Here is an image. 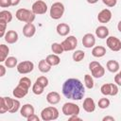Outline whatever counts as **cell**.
Wrapping results in <instances>:
<instances>
[{"mask_svg": "<svg viewBox=\"0 0 121 121\" xmlns=\"http://www.w3.org/2000/svg\"><path fill=\"white\" fill-rule=\"evenodd\" d=\"M63 95L72 100H80L85 95V88L82 82L78 78H68L66 79L61 88Z\"/></svg>", "mask_w": 121, "mask_h": 121, "instance_id": "cell-1", "label": "cell"}, {"mask_svg": "<svg viewBox=\"0 0 121 121\" xmlns=\"http://www.w3.org/2000/svg\"><path fill=\"white\" fill-rule=\"evenodd\" d=\"M30 86H31V80L26 77H23L20 78L18 85L13 89L12 94L16 98H23L27 95Z\"/></svg>", "mask_w": 121, "mask_h": 121, "instance_id": "cell-2", "label": "cell"}, {"mask_svg": "<svg viewBox=\"0 0 121 121\" xmlns=\"http://www.w3.org/2000/svg\"><path fill=\"white\" fill-rule=\"evenodd\" d=\"M35 15L36 14L32 10H29L26 9H19L15 13V17L19 21L24 22L26 24L33 23V21L35 20Z\"/></svg>", "mask_w": 121, "mask_h": 121, "instance_id": "cell-3", "label": "cell"}, {"mask_svg": "<svg viewBox=\"0 0 121 121\" xmlns=\"http://www.w3.org/2000/svg\"><path fill=\"white\" fill-rule=\"evenodd\" d=\"M58 117H59V111L56 107L49 106L43 109L41 112V118L43 121L56 120Z\"/></svg>", "mask_w": 121, "mask_h": 121, "instance_id": "cell-4", "label": "cell"}, {"mask_svg": "<svg viewBox=\"0 0 121 121\" xmlns=\"http://www.w3.org/2000/svg\"><path fill=\"white\" fill-rule=\"evenodd\" d=\"M64 5L60 2H55L52 4L50 10H49V14L50 17L54 20H58L60 19L64 13Z\"/></svg>", "mask_w": 121, "mask_h": 121, "instance_id": "cell-5", "label": "cell"}, {"mask_svg": "<svg viewBox=\"0 0 121 121\" xmlns=\"http://www.w3.org/2000/svg\"><path fill=\"white\" fill-rule=\"evenodd\" d=\"M89 69L92 73V76L95 78H100L104 76L105 74V69L104 67L98 62V61H91L89 63Z\"/></svg>", "mask_w": 121, "mask_h": 121, "instance_id": "cell-6", "label": "cell"}, {"mask_svg": "<svg viewBox=\"0 0 121 121\" xmlns=\"http://www.w3.org/2000/svg\"><path fill=\"white\" fill-rule=\"evenodd\" d=\"M62 113L66 116H71V115H78L79 113V107L73 102H66L62 106Z\"/></svg>", "mask_w": 121, "mask_h": 121, "instance_id": "cell-7", "label": "cell"}, {"mask_svg": "<svg viewBox=\"0 0 121 121\" xmlns=\"http://www.w3.org/2000/svg\"><path fill=\"white\" fill-rule=\"evenodd\" d=\"M60 43L64 51H73L78 46V39L75 36H68Z\"/></svg>", "mask_w": 121, "mask_h": 121, "instance_id": "cell-8", "label": "cell"}, {"mask_svg": "<svg viewBox=\"0 0 121 121\" xmlns=\"http://www.w3.org/2000/svg\"><path fill=\"white\" fill-rule=\"evenodd\" d=\"M100 91H101L102 95H104L113 96L118 94V87L114 83H106L101 86Z\"/></svg>", "mask_w": 121, "mask_h": 121, "instance_id": "cell-9", "label": "cell"}, {"mask_svg": "<svg viewBox=\"0 0 121 121\" xmlns=\"http://www.w3.org/2000/svg\"><path fill=\"white\" fill-rule=\"evenodd\" d=\"M16 67H17L18 73H20L22 75H25V74H28V73L33 71L34 63L30 60H24V61L18 63Z\"/></svg>", "mask_w": 121, "mask_h": 121, "instance_id": "cell-10", "label": "cell"}, {"mask_svg": "<svg viewBox=\"0 0 121 121\" xmlns=\"http://www.w3.org/2000/svg\"><path fill=\"white\" fill-rule=\"evenodd\" d=\"M13 99L9 96H2L0 98V113L9 112L13 106Z\"/></svg>", "mask_w": 121, "mask_h": 121, "instance_id": "cell-11", "label": "cell"}, {"mask_svg": "<svg viewBox=\"0 0 121 121\" xmlns=\"http://www.w3.org/2000/svg\"><path fill=\"white\" fill-rule=\"evenodd\" d=\"M106 44L112 51L117 52V51L121 50V41L114 36L108 37L106 40Z\"/></svg>", "mask_w": 121, "mask_h": 121, "instance_id": "cell-12", "label": "cell"}, {"mask_svg": "<svg viewBox=\"0 0 121 121\" xmlns=\"http://www.w3.org/2000/svg\"><path fill=\"white\" fill-rule=\"evenodd\" d=\"M31 10L35 14H44L47 11V5L42 0H38L32 4Z\"/></svg>", "mask_w": 121, "mask_h": 121, "instance_id": "cell-13", "label": "cell"}, {"mask_svg": "<svg viewBox=\"0 0 121 121\" xmlns=\"http://www.w3.org/2000/svg\"><path fill=\"white\" fill-rule=\"evenodd\" d=\"M112 19V11L109 9H102L98 15H97V20L99 23H102V24H106V23H109Z\"/></svg>", "mask_w": 121, "mask_h": 121, "instance_id": "cell-14", "label": "cell"}, {"mask_svg": "<svg viewBox=\"0 0 121 121\" xmlns=\"http://www.w3.org/2000/svg\"><path fill=\"white\" fill-rule=\"evenodd\" d=\"M95 44V38L92 33H86L82 38V45L86 48H91Z\"/></svg>", "mask_w": 121, "mask_h": 121, "instance_id": "cell-15", "label": "cell"}, {"mask_svg": "<svg viewBox=\"0 0 121 121\" xmlns=\"http://www.w3.org/2000/svg\"><path fill=\"white\" fill-rule=\"evenodd\" d=\"M36 33V26L32 23H27L23 27V34L26 38H31Z\"/></svg>", "mask_w": 121, "mask_h": 121, "instance_id": "cell-16", "label": "cell"}, {"mask_svg": "<svg viewBox=\"0 0 121 121\" xmlns=\"http://www.w3.org/2000/svg\"><path fill=\"white\" fill-rule=\"evenodd\" d=\"M83 110L87 112H93L95 110V102L91 97H86L83 100Z\"/></svg>", "mask_w": 121, "mask_h": 121, "instance_id": "cell-17", "label": "cell"}, {"mask_svg": "<svg viewBox=\"0 0 121 121\" xmlns=\"http://www.w3.org/2000/svg\"><path fill=\"white\" fill-rule=\"evenodd\" d=\"M4 38H5V41H6L8 43L12 44V43H15L18 41L19 36H18V33H17L15 30H8V31L6 32Z\"/></svg>", "mask_w": 121, "mask_h": 121, "instance_id": "cell-18", "label": "cell"}, {"mask_svg": "<svg viewBox=\"0 0 121 121\" xmlns=\"http://www.w3.org/2000/svg\"><path fill=\"white\" fill-rule=\"evenodd\" d=\"M46 101L51 105H56L60 101V95L58 92H50L46 95Z\"/></svg>", "mask_w": 121, "mask_h": 121, "instance_id": "cell-19", "label": "cell"}, {"mask_svg": "<svg viewBox=\"0 0 121 121\" xmlns=\"http://www.w3.org/2000/svg\"><path fill=\"white\" fill-rule=\"evenodd\" d=\"M20 113L23 117L27 118L28 116H30L31 114L34 113V107L31 104H25L21 107L20 110Z\"/></svg>", "mask_w": 121, "mask_h": 121, "instance_id": "cell-20", "label": "cell"}, {"mask_svg": "<svg viewBox=\"0 0 121 121\" xmlns=\"http://www.w3.org/2000/svg\"><path fill=\"white\" fill-rule=\"evenodd\" d=\"M56 30L60 36H67L70 32V26L65 23H60L57 26Z\"/></svg>", "mask_w": 121, "mask_h": 121, "instance_id": "cell-21", "label": "cell"}, {"mask_svg": "<svg viewBox=\"0 0 121 121\" xmlns=\"http://www.w3.org/2000/svg\"><path fill=\"white\" fill-rule=\"evenodd\" d=\"M95 35L99 39H106L109 37V29L105 26H99L95 29Z\"/></svg>", "mask_w": 121, "mask_h": 121, "instance_id": "cell-22", "label": "cell"}, {"mask_svg": "<svg viewBox=\"0 0 121 121\" xmlns=\"http://www.w3.org/2000/svg\"><path fill=\"white\" fill-rule=\"evenodd\" d=\"M106 54V48L102 45H96L92 49V55L95 58H101Z\"/></svg>", "mask_w": 121, "mask_h": 121, "instance_id": "cell-23", "label": "cell"}, {"mask_svg": "<svg viewBox=\"0 0 121 121\" xmlns=\"http://www.w3.org/2000/svg\"><path fill=\"white\" fill-rule=\"evenodd\" d=\"M106 66H107V69L111 73H115V72H117L119 70V63H118V61H116L114 60H108Z\"/></svg>", "mask_w": 121, "mask_h": 121, "instance_id": "cell-24", "label": "cell"}, {"mask_svg": "<svg viewBox=\"0 0 121 121\" xmlns=\"http://www.w3.org/2000/svg\"><path fill=\"white\" fill-rule=\"evenodd\" d=\"M51 65L46 61V60H41L38 64V68L42 73H48L51 70Z\"/></svg>", "mask_w": 121, "mask_h": 121, "instance_id": "cell-25", "label": "cell"}, {"mask_svg": "<svg viewBox=\"0 0 121 121\" xmlns=\"http://www.w3.org/2000/svg\"><path fill=\"white\" fill-rule=\"evenodd\" d=\"M45 60H46V61H47L51 66H56V65H58V64L60 62V57H59L57 54L48 55Z\"/></svg>", "mask_w": 121, "mask_h": 121, "instance_id": "cell-26", "label": "cell"}, {"mask_svg": "<svg viewBox=\"0 0 121 121\" xmlns=\"http://www.w3.org/2000/svg\"><path fill=\"white\" fill-rule=\"evenodd\" d=\"M9 53V48L6 44H0V61L3 62L8 58V55Z\"/></svg>", "mask_w": 121, "mask_h": 121, "instance_id": "cell-27", "label": "cell"}, {"mask_svg": "<svg viewBox=\"0 0 121 121\" xmlns=\"http://www.w3.org/2000/svg\"><path fill=\"white\" fill-rule=\"evenodd\" d=\"M0 20L6 22V23H9L12 21V14L10 11L9 10H1L0 11Z\"/></svg>", "mask_w": 121, "mask_h": 121, "instance_id": "cell-28", "label": "cell"}, {"mask_svg": "<svg viewBox=\"0 0 121 121\" xmlns=\"http://www.w3.org/2000/svg\"><path fill=\"white\" fill-rule=\"evenodd\" d=\"M44 88H45V87H44L43 85H42L41 83H39V82L35 81V83H34V84H33V86H32V92H33V94H34V95H42V94L43 93Z\"/></svg>", "mask_w": 121, "mask_h": 121, "instance_id": "cell-29", "label": "cell"}, {"mask_svg": "<svg viewBox=\"0 0 121 121\" xmlns=\"http://www.w3.org/2000/svg\"><path fill=\"white\" fill-rule=\"evenodd\" d=\"M5 66L8 68H13L15 66H17V59L15 57H8L5 60Z\"/></svg>", "mask_w": 121, "mask_h": 121, "instance_id": "cell-30", "label": "cell"}, {"mask_svg": "<svg viewBox=\"0 0 121 121\" xmlns=\"http://www.w3.org/2000/svg\"><path fill=\"white\" fill-rule=\"evenodd\" d=\"M51 50L54 54H57V55H60L64 51L63 48H62L61 43H53L51 44Z\"/></svg>", "mask_w": 121, "mask_h": 121, "instance_id": "cell-31", "label": "cell"}, {"mask_svg": "<svg viewBox=\"0 0 121 121\" xmlns=\"http://www.w3.org/2000/svg\"><path fill=\"white\" fill-rule=\"evenodd\" d=\"M85 57V53L82 51V50H76L74 53H73V60L74 61L76 62H78V61H81Z\"/></svg>", "mask_w": 121, "mask_h": 121, "instance_id": "cell-32", "label": "cell"}, {"mask_svg": "<svg viewBox=\"0 0 121 121\" xmlns=\"http://www.w3.org/2000/svg\"><path fill=\"white\" fill-rule=\"evenodd\" d=\"M84 84L88 89H93L94 88V79L93 77L89 74H86L84 76Z\"/></svg>", "mask_w": 121, "mask_h": 121, "instance_id": "cell-33", "label": "cell"}, {"mask_svg": "<svg viewBox=\"0 0 121 121\" xmlns=\"http://www.w3.org/2000/svg\"><path fill=\"white\" fill-rule=\"evenodd\" d=\"M110 106V100L106 97H102L98 100V107L100 109H107Z\"/></svg>", "mask_w": 121, "mask_h": 121, "instance_id": "cell-34", "label": "cell"}, {"mask_svg": "<svg viewBox=\"0 0 121 121\" xmlns=\"http://www.w3.org/2000/svg\"><path fill=\"white\" fill-rule=\"evenodd\" d=\"M20 107H21L20 101H19L18 99H13V106H12V108L10 109V111H9V112H10V113H15V112L20 109Z\"/></svg>", "mask_w": 121, "mask_h": 121, "instance_id": "cell-35", "label": "cell"}, {"mask_svg": "<svg viewBox=\"0 0 121 121\" xmlns=\"http://www.w3.org/2000/svg\"><path fill=\"white\" fill-rule=\"evenodd\" d=\"M7 24L6 22L0 20V37H4L5 34H6V26H7Z\"/></svg>", "mask_w": 121, "mask_h": 121, "instance_id": "cell-36", "label": "cell"}, {"mask_svg": "<svg viewBox=\"0 0 121 121\" xmlns=\"http://www.w3.org/2000/svg\"><path fill=\"white\" fill-rule=\"evenodd\" d=\"M36 81H37V82H39V83H41V84H42V85H43L44 87H46V86L48 85V78H47L46 77H44V76L39 77V78L36 79Z\"/></svg>", "mask_w": 121, "mask_h": 121, "instance_id": "cell-37", "label": "cell"}, {"mask_svg": "<svg viewBox=\"0 0 121 121\" xmlns=\"http://www.w3.org/2000/svg\"><path fill=\"white\" fill-rule=\"evenodd\" d=\"M102 2H103V4L106 5L107 7L112 8V7H114V6L116 5L117 0H102Z\"/></svg>", "mask_w": 121, "mask_h": 121, "instance_id": "cell-38", "label": "cell"}, {"mask_svg": "<svg viewBox=\"0 0 121 121\" xmlns=\"http://www.w3.org/2000/svg\"><path fill=\"white\" fill-rule=\"evenodd\" d=\"M11 6V0H0L1 8H9Z\"/></svg>", "mask_w": 121, "mask_h": 121, "instance_id": "cell-39", "label": "cell"}, {"mask_svg": "<svg viewBox=\"0 0 121 121\" xmlns=\"http://www.w3.org/2000/svg\"><path fill=\"white\" fill-rule=\"evenodd\" d=\"M26 120H27V121H40V118L38 117V115H36L35 113H33V114H31L30 116H28V117L26 118Z\"/></svg>", "mask_w": 121, "mask_h": 121, "instance_id": "cell-40", "label": "cell"}, {"mask_svg": "<svg viewBox=\"0 0 121 121\" xmlns=\"http://www.w3.org/2000/svg\"><path fill=\"white\" fill-rule=\"evenodd\" d=\"M114 82H115L117 85L121 86V76H120L119 74H116V75L114 76Z\"/></svg>", "mask_w": 121, "mask_h": 121, "instance_id": "cell-41", "label": "cell"}, {"mask_svg": "<svg viewBox=\"0 0 121 121\" xmlns=\"http://www.w3.org/2000/svg\"><path fill=\"white\" fill-rule=\"evenodd\" d=\"M0 71H1V73H0V77H4L5 76V74H6V68H5V66L4 65H0Z\"/></svg>", "mask_w": 121, "mask_h": 121, "instance_id": "cell-42", "label": "cell"}, {"mask_svg": "<svg viewBox=\"0 0 121 121\" xmlns=\"http://www.w3.org/2000/svg\"><path fill=\"white\" fill-rule=\"evenodd\" d=\"M108 120L114 121V117H112V116H105V117H103V121H108Z\"/></svg>", "mask_w": 121, "mask_h": 121, "instance_id": "cell-43", "label": "cell"}, {"mask_svg": "<svg viewBox=\"0 0 121 121\" xmlns=\"http://www.w3.org/2000/svg\"><path fill=\"white\" fill-rule=\"evenodd\" d=\"M20 1H21V0H11V6H12V7H15V6L19 5Z\"/></svg>", "mask_w": 121, "mask_h": 121, "instance_id": "cell-44", "label": "cell"}, {"mask_svg": "<svg viewBox=\"0 0 121 121\" xmlns=\"http://www.w3.org/2000/svg\"><path fill=\"white\" fill-rule=\"evenodd\" d=\"M69 119L70 120H80V118L78 117V115H71L69 116Z\"/></svg>", "mask_w": 121, "mask_h": 121, "instance_id": "cell-45", "label": "cell"}, {"mask_svg": "<svg viewBox=\"0 0 121 121\" xmlns=\"http://www.w3.org/2000/svg\"><path fill=\"white\" fill-rule=\"evenodd\" d=\"M89 4H95V3H96L98 0H86Z\"/></svg>", "mask_w": 121, "mask_h": 121, "instance_id": "cell-46", "label": "cell"}, {"mask_svg": "<svg viewBox=\"0 0 121 121\" xmlns=\"http://www.w3.org/2000/svg\"><path fill=\"white\" fill-rule=\"evenodd\" d=\"M117 29H118L119 32H121V21H119V23L117 25Z\"/></svg>", "mask_w": 121, "mask_h": 121, "instance_id": "cell-47", "label": "cell"}, {"mask_svg": "<svg viewBox=\"0 0 121 121\" xmlns=\"http://www.w3.org/2000/svg\"><path fill=\"white\" fill-rule=\"evenodd\" d=\"M118 74H119V75H120V76H121V71H120V72H119V73H118Z\"/></svg>", "mask_w": 121, "mask_h": 121, "instance_id": "cell-48", "label": "cell"}]
</instances>
